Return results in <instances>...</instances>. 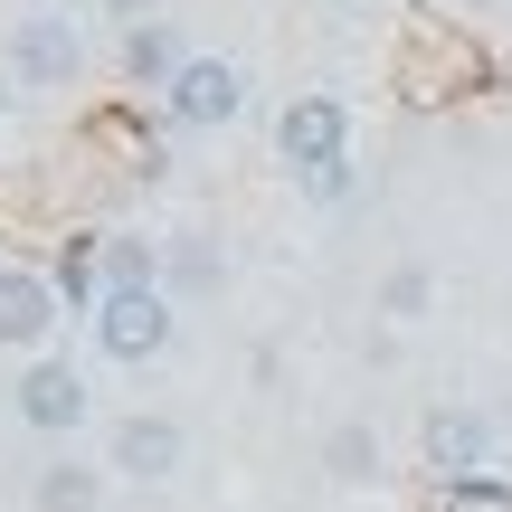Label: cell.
Here are the masks:
<instances>
[{"mask_svg":"<svg viewBox=\"0 0 512 512\" xmlns=\"http://www.w3.org/2000/svg\"><path fill=\"white\" fill-rule=\"evenodd\" d=\"M323 465H332L342 484H370V475H380V437H370V427H332Z\"/></svg>","mask_w":512,"mask_h":512,"instance_id":"5bb4252c","label":"cell"},{"mask_svg":"<svg viewBox=\"0 0 512 512\" xmlns=\"http://www.w3.org/2000/svg\"><path fill=\"white\" fill-rule=\"evenodd\" d=\"M48 285L67 294V313H76V304H86V313L105 304V256H95V238H67V247H57V266H48Z\"/></svg>","mask_w":512,"mask_h":512,"instance_id":"7c38bea8","label":"cell"},{"mask_svg":"<svg viewBox=\"0 0 512 512\" xmlns=\"http://www.w3.org/2000/svg\"><path fill=\"white\" fill-rule=\"evenodd\" d=\"M446 503H465V512H512V484L475 465V475H446Z\"/></svg>","mask_w":512,"mask_h":512,"instance_id":"9a60e30c","label":"cell"},{"mask_svg":"<svg viewBox=\"0 0 512 512\" xmlns=\"http://www.w3.org/2000/svg\"><path fill=\"white\" fill-rule=\"evenodd\" d=\"M95 256H105V285H162V247L143 238H95Z\"/></svg>","mask_w":512,"mask_h":512,"instance_id":"4fadbf2b","label":"cell"},{"mask_svg":"<svg viewBox=\"0 0 512 512\" xmlns=\"http://www.w3.org/2000/svg\"><path fill=\"white\" fill-rule=\"evenodd\" d=\"M162 114L181 133H219V124H238V114H247V76L228 67V57H190V67L162 86Z\"/></svg>","mask_w":512,"mask_h":512,"instance_id":"3957f363","label":"cell"},{"mask_svg":"<svg viewBox=\"0 0 512 512\" xmlns=\"http://www.w3.org/2000/svg\"><path fill=\"white\" fill-rule=\"evenodd\" d=\"M95 503H105V475L76 465V456H57V465L29 475V512H95Z\"/></svg>","mask_w":512,"mask_h":512,"instance_id":"30bf717a","label":"cell"},{"mask_svg":"<svg viewBox=\"0 0 512 512\" xmlns=\"http://www.w3.org/2000/svg\"><path fill=\"white\" fill-rule=\"evenodd\" d=\"M219 275H228V256L209 238H171L162 247V294H219Z\"/></svg>","mask_w":512,"mask_h":512,"instance_id":"8fae6325","label":"cell"},{"mask_svg":"<svg viewBox=\"0 0 512 512\" xmlns=\"http://www.w3.org/2000/svg\"><path fill=\"white\" fill-rule=\"evenodd\" d=\"M114 10H133V0H114Z\"/></svg>","mask_w":512,"mask_h":512,"instance_id":"d6986e66","label":"cell"},{"mask_svg":"<svg viewBox=\"0 0 512 512\" xmlns=\"http://www.w3.org/2000/svg\"><path fill=\"white\" fill-rule=\"evenodd\" d=\"M95 351L124 370L162 361L171 351V294L162 285H105V304H95Z\"/></svg>","mask_w":512,"mask_h":512,"instance_id":"6da1fadb","label":"cell"},{"mask_svg":"<svg viewBox=\"0 0 512 512\" xmlns=\"http://www.w3.org/2000/svg\"><path fill=\"white\" fill-rule=\"evenodd\" d=\"M304 181H313V200H342V190H351V162H323V171H304Z\"/></svg>","mask_w":512,"mask_h":512,"instance_id":"e0dca14e","label":"cell"},{"mask_svg":"<svg viewBox=\"0 0 512 512\" xmlns=\"http://www.w3.org/2000/svg\"><path fill=\"white\" fill-rule=\"evenodd\" d=\"M105 475H133V484H171V475H181V427H171V418H152V408L114 418V437H105Z\"/></svg>","mask_w":512,"mask_h":512,"instance_id":"52a82bcc","label":"cell"},{"mask_svg":"<svg viewBox=\"0 0 512 512\" xmlns=\"http://www.w3.org/2000/svg\"><path fill=\"white\" fill-rule=\"evenodd\" d=\"M484 446H494V427H484L475 408H437V418H427V465H437V475H475Z\"/></svg>","mask_w":512,"mask_h":512,"instance_id":"ba28073f","label":"cell"},{"mask_svg":"<svg viewBox=\"0 0 512 512\" xmlns=\"http://www.w3.org/2000/svg\"><path fill=\"white\" fill-rule=\"evenodd\" d=\"M0 114H10V67H0Z\"/></svg>","mask_w":512,"mask_h":512,"instance_id":"ac0fdd59","label":"cell"},{"mask_svg":"<svg viewBox=\"0 0 512 512\" xmlns=\"http://www.w3.org/2000/svg\"><path fill=\"white\" fill-rule=\"evenodd\" d=\"M57 323H67V294L48 285L38 266H0V351H48L57 342Z\"/></svg>","mask_w":512,"mask_h":512,"instance_id":"8992f818","label":"cell"},{"mask_svg":"<svg viewBox=\"0 0 512 512\" xmlns=\"http://www.w3.org/2000/svg\"><path fill=\"white\" fill-rule=\"evenodd\" d=\"M275 152L294 171H323V162H351V105L342 95H294L275 114Z\"/></svg>","mask_w":512,"mask_h":512,"instance_id":"277c9868","label":"cell"},{"mask_svg":"<svg viewBox=\"0 0 512 512\" xmlns=\"http://www.w3.org/2000/svg\"><path fill=\"white\" fill-rule=\"evenodd\" d=\"M124 67H133V86H152V95H162L171 76L190 67V48L171 38V19H133V29H124Z\"/></svg>","mask_w":512,"mask_h":512,"instance_id":"9c48e42d","label":"cell"},{"mask_svg":"<svg viewBox=\"0 0 512 512\" xmlns=\"http://www.w3.org/2000/svg\"><path fill=\"white\" fill-rule=\"evenodd\" d=\"M10 76L19 86H76V76H86V29H76L67 10H29L10 29Z\"/></svg>","mask_w":512,"mask_h":512,"instance_id":"7a4b0ae2","label":"cell"},{"mask_svg":"<svg viewBox=\"0 0 512 512\" xmlns=\"http://www.w3.org/2000/svg\"><path fill=\"white\" fill-rule=\"evenodd\" d=\"M19 418H29L38 437H76V427L95 418L86 370H76V361H57V351H38V361H29V380H19Z\"/></svg>","mask_w":512,"mask_h":512,"instance_id":"5b68a950","label":"cell"},{"mask_svg":"<svg viewBox=\"0 0 512 512\" xmlns=\"http://www.w3.org/2000/svg\"><path fill=\"white\" fill-rule=\"evenodd\" d=\"M418 304H427V275H418V266L389 275V313H418Z\"/></svg>","mask_w":512,"mask_h":512,"instance_id":"2e32d148","label":"cell"}]
</instances>
